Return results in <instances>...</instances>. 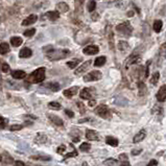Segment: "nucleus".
<instances>
[{
    "label": "nucleus",
    "instance_id": "1",
    "mask_svg": "<svg viewBox=\"0 0 166 166\" xmlns=\"http://www.w3.org/2000/svg\"><path fill=\"white\" fill-rule=\"evenodd\" d=\"M44 51L47 53V58L50 61L62 60L70 53V51L67 50V49H58V50H56V49L53 48V46H47V48H44Z\"/></svg>",
    "mask_w": 166,
    "mask_h": 166
},
{
    "label": "nucleus",
    "instance_id": "2",
    "mask_svg": "<svg viewBox=\"0 0 166 166\" xmlns=\"http://www.w3.org/2000/svg\"><path fill=\"white\" fill-rule=\"evenodd\" d=\"M45 80V68L41 67L36 69L32 74L28 76V82L29 83H34V84H39L42 83Z\"/></svg>",
    "mask_w": 166,
    "mask_h": 166
},
{
    "label": "nucleus",
    "instance_id": "3",
    "mask_svg": "<svg viewBox=\"0 0 166 166\" xmlns=\"http://www.w3.org/2000/svg\"><path fill=\"white\" fill-rule=\"evenodd\" d=\"M116 30L123 36H130L133 32V27L129 21H125L116 26Z\"/></svg>",
    "mask_w": 166,
    "mask_h": 166
},
{
    "label": "nucleus",
    "instance_id": "4",
    "mask_svg": "<svg viewBox=\"0 0 166 166\" xmlns=\"http://www.w3.org/2000/svg\"><path fill=\"white\" fill-rule=\"evenodd\" d=\"M95 114L99 116V117L103 118V119H110L111 118V111L106 105H99L96 107L95 109Z\"/></svg>",
    "mask_w": 166,
    "mask_h": 166
},
{
    "label": "nucleus",
    "instance_id": "5",
    "mask_svg": "<svg viewBox=\"0 0 166 166\" xmlns=\"http://www.w3.org/2000/svg\"><path fill=\"white\" fill-rule=\"evenodd\" d=\"M103 76L100 71L98 70H93L91 72H89L88 74H86L84 76V82L89 83V82H96V80H99Z\"/></svg>",
    "mask_w": 166,
    "mask_h": 166
},
{
    "label": "nucleus",
    "instance_id": "6",
    "mask_svg": "<svg viewBox=\"0 0 166 166\" xmlns=\"http://www.w3.org/2000/svg\"><path fill=\"white\" fill-rule=\"evenodd\" d=\"M91 63H92V61H90V60L86 61L85 63H83L79 68H76V70L74 71V74L76 75V76H80V75H83L90 68V66H91Z\"/></svg>",
    "mask_w": 166,
    "mask_h": 166
},
{
    "label": "nucleus",
    "instance_id": "7",
    "mask_svg": "<svg viewBox=\"0 0 166 166\" xmlns=\"http://www.w3.org/2000/svg\"><path fill=\"white\" fill-rule=\"evenodd\" d=\"M99 48L96 45H89V46H86L84 49H83V53L85 54H89V56H93V54L98 53Z\"/></svg>",
    "mask_w": 166,
    "mask_h": 166
},
{
    "label": "nucleus",
    "instance_id": "8",
    "mask_svg": "<svg viewBox=\"0 0 166 166\" xmlns=\"http://www.w3.org/2000/svg\"><path fill=\"white\" fill-rule=\"evenodd\" d=\"M156 97H157V99L160 101V103H164V101H166V85H163V86L159 89Z\"/></svg>",
    "mask_w": 166,
    "mask_h": 166
},
{
    "label": "nucleus",
    "instance_id": "9",
    "mask_svg": "<svg viewBox=\"0 0 166 166\" xmlns=\"http://www.w3.org/2000/svg\"><path fill=\"white\" fill-rule=\"evenodd\" d=\"M37 20H38V16L32 14V15H29L27 18H25L24 20L22 21V25L23 26H28V25H32L34 24V23H36Z\"/></svg>",
    "mask_w": 166,
    "mask_h": 166
},
{
    "label": "nucleus",
    "instance_id": "10",
    "mask_svg": "<svg viewBox=\"0 0 166 166\" xmlns=\"http://www.w3.org/2000/svg\"><path fill=\"white\" fill-rule=\"evenodd\" d=\"M77 92H79V87H71V88H69V89L64 90L63 94L66 97H68V98H71V97L76 95Z\"/></svg>",
    "mask_w": 166,
    "mask_h": 166
},
{
    "label": "nucleus",
    "instance_id": "11",
    "mask_svg": "<svg viewBox=\"0 0 166 166\" xmlns=\"http://www.w3.org/2000/svg\"><path fill=\"white\" fill-rule=\"evenodd\" d=\"M107 38H108L109 46H110V48L112 49V50H114V35H113L112 29H111V26L107 27Z\"/></svg>",
    "mask_w": 166,
    "mask_h": 166
},
{
    "label": "nucleus",
    "instance_id": "12",
    "mask_svg": "<svg viewBox=\"0 0 166 166\" xmlns=\"http://www.w3.org/2000/svg\"><path fill=\"white\" fill-rule=\"evenodd\" d=\"M145 136H146V131H145V130H141V131H139L134 136V138H133V142H134V143H138V142H141L142 140L145 138Z\"/></svg>",
    "mask_w": 166,
    "mask_h": 166
},
{
    "label": "nucleus",
    "instance_id": "13",
    "mask_svg": "<svg viewBox=\"0 0 166 166\" xmlns=\"http://www.w3.org/2000/svg\"><path fill=\"white\" fill-rule=\"evenodd\" d=\"M86 137L90 141H97V140H99L98 134L95 131H92V130H88L86 133Z\"/></svg>",
    "mask_w": 166,
    "mask_h": 166
},
{
    "label": "nucleus",
    "instance_id": "14",
    "mask_svg": "<svg viewBox=\"0 0 166 166\" xmlns=\"http://www.w3.org/2000/svg\"><path fill=\"white\" fill-rule=\"evenodd\" d=\"M80 96L82 99H91L92 94H91V90H90V88H84V89L80 91Z\"/></svg>",
    "mask_w": 166,
    "mask_h": 166
},
{
    "label": "nucleus",
    "instance_id": "15",
    "mask_svg": "<svg viewBox=\"0 0 166 166\" xmlns=\"http://www.w3.org/2000/svg\"><path fill=\"white\" fill-rule=\"evenodd\" d=\"M12 76L16 80H22L26 76V73L23 70H14L12 71Z\"/></svg>",
    "mask_w": 166,
    "mask_h": 166
},
{
    "label": "nucleus",
    "instance_id": "16",
    "mask_svg": "<svg viewBox=\"0 0 166 166\" xmlns=\"http://www.w3.org/2000/svg\"><path fill=\"white\" fill-rule=\"evenodd\" d=\"M32 51L30 48H28V47H24V48H22L20 50V53H19V56L20 58H29V56H32Z\"/></svg>",
    "mask_w": 166,
    "mask_h": 166
},
{
    "label": "nucleus",
    "instance_id": "17",
    "mask_svg": "<svg viewBox=\"0 0 166 166\" xmlns=\"http://www.w3.org/2000/svg\"><path fill=\"white\" fill-rule=\"evenodd\" d=\"M48 118L51 120V122H53L54 124L58 125V127H62V125L64 124L63 120H62L60 117H58L56 115H53V114H49V115H48Z\"/></svg>",
    "mask_w": 166,
    "mask_h": 166
},
{
    "label": "nucleus",
    "instance_id": "18",
    "mask_svg": "<svg viewBox=\"0 0 166 166\" xmlns=\"http://www.w3.org/2000/svg\"><path fill=\"white\" fill-rule=\"evenodd\" d=\"M56 11L59 13H66V12L69 11V5L66 2H60V3L56 4Z\"/></svg>",
    "mask_w": 166,
    "mask_h": 166
},
{
    "label": "nucleus",
    "instance_id": "19",
    "mask_svg": "<svg viewBox=\"0 0 166 166\" xmlns=\"http://www.w3.org/2000/svg\"><path fill=\"white\" fill-rule=\"evenodd\" d=\"M46 17L47 19H49L50 21H56L60 18V13L58 11H51L46 13Z\"/></svg>",
    "mask_w": 166,
    "mask_h": 166
},
{
    "label": "nucleus",
    "instance_id": "20",
    "mask_svg": "<svg viewBox=\"0 0 166 166\" xmlns=\"http://www.w3.org/2000/svg\"><path fill=\"white\" fill-rule=\"evenodd\" d=\"M106 142L107 144H109V145L113 146V147H116V146H118V144H119V141H118L116 138H114V137H111V136H108L106 138Z\"/></svg>",
    "mask_w": 166,
    "mask_h": 166
},
{
    "label": "nucleus",
    "instance_id": "21",
    "mask_svg": "<svg viewBox=\"0 0 166 166\" xmlns=\"http://www.w3.org/2000/svg\"><path fill=\"white\" fill-rule=\"evenodd\" d=\"M130 48V45L127 42L125 41H119L118 42V49H119L120 51H122V53H125L127 50H129Z\"/></svg>",
    "mask_w": 166,
    "mask_h": 166
},
{
    "label": "nucleus",
    "instance_id": "22",
    "mask_svg": "<svg viewBox=\"0 0 166 166\" xmlns=\"http://www.w3.org/2000/svg\"><path fill=\"white\" fill-rule=\"evenodd\" d=\"M106 62H107L106 56H98V58H96L95 61H94V65H95L96 67H101V66L105 65Z\"/></svg>",
    "mask_w": 166,
    "mask_h": 166
},
{
    "label": "nucleus",
    "instance_id": "23",
    "mask_svg": "<svg viewBox=\"0 0 166 166\" xmlns=\"http://www.w3.org/2000/svg\"><path fill=\"white\" fill-rule=\"evenodd\" d=\"M162 27H163V22L161 20H156L155 22H154L153 28L156 32H160L161 29H162Z\"/></svg>",
    "mask_w": 166,
    "mask_h": 166
},
{
    "label": "nucleus",
    "instance_id": "24",
    "mask_svg": "<svg viewBox=\"0 0 166 166\" xmlns=\"http://www.w3.org/2000/svg\"><path fill=\"white\" fill-rule=\"evenodd\" d=\"M23 42V39H21L20 37H13L11 39V44L13 45L14 47H18L22 44Z\"/></svg>",
    "mask_w": 166,
    "mask_h": 166
},
{
    "label": "nucleus",
    "instance_id": "25",
    "mask_svg": "<svg viewBox=\"0 0 166 166\" xmlns=\"http://www.w3.org/2000/svg\"><path fill=\"white\" fill-rule=\"evenodd\" d=\"M159 56H160L162 60H165L166 59V43H163L160 46V49H159Z\"/></svg>",
    "mask_w": 166,
    "mask_h": 166
},
{
    "label": "nucleus",
    "instance_id": "26",
    "mask_svg": "<svg viewBox=\"0 0 166 166\" xmlns=\"http://www.w3.org/2000/svg\"><path fill=\"white\" fill-rule=\"evenodd\" d=\"M44 86L49 88V89L53 90V91H54V92L60 90V85H59L58 83H48V84H45Z\"/></svg>",
    "mask_w": 166,
    "mask_h": 166
},
{
    "label": "nucleus",
    "instance_id": "27",
    "mask_svg": "<svg viewBox=\"0 0 166 166\" xmlns=\"http://www.w3.org/2000/svg\"><path fill=\"white\" fill-rule=\"evenodd\" d=\"M119 162L121 166H129L130 163H129V160H127V156L125 155V154H121V155L119 156Z\"/></svg>",
    "mask_w": 166,
    "mask_h": 166
},
{
    "label": "nucleus",
    "instance_id": "28",
    "mask_svg": "<svg viewBox=\"0 0 166 166\" xmlns=\"http://www.w3.org/2000/svg\"><path fill=\"white\" fill-rule=\"evenodd\" d=\"M9 53V45L8 43H1L0 44V53L1 54H6Z\"/></svg>",
    "mask_w": 166,
    "mask_h": 166
},
{
    "label": "nucleus",
    "instance_id": "29",
    "mask_svg": "<svg viewBox=\"0 0 166 166\" xmlns=\"http://www.w3.org/2000/svg\"><path fill=\"white\" fill-rule=\"evenodd\" d=\"M159 79H160V73L155 72L151 74V80H149V82H151V85H157Z\"/></svg>",
    "mask_w": 166,
    "mask_h": 166
},
{
    "label": "nucleus",
    "instance_id": "30",
    "mask_svg": "<svg viewBox=\"0 0 166 166\" xmlns=\"http://www.w3.org/2000/svg\"><path fill=\"white\" fill-rule=\"evenodd\" d=\"M138 89H139V95H144L146 93V86L143 82L138 83Z\"/></svg>",
    "mask_w": 166,
    "mask_h": 166
},
{
    "label": "nucleus",
    "instance_id": "31",
    "mask_svg": "<svg viewBox=\"0 0 166 166\" xmlns=\"http://www.w3.org/2000/svg\"><path fill=\"white\" fill-rule=\"evenodd\" d=\"M87 8H88V11H89V12L93 13V12L95 11V8H96V2L94 1V0H90L89 3H88Z\"/></svg>",
    "mask_w": 166,
    "mask_h": 166
},
{
    "label": "nucleus",
    "instance_id": "32",
    "mask_svg": "<svg viewBox=\"0 0 166 166\" xmlns=\"http://www.w3.org/2000/svg\"><path fill=\"white\" fill-rule=\"evenodd\" d=\"M48 107L50 109H53V110H60V109L62 108L61 103H56V101H51V103H49Z\"/></svg>",
    "mask_w": 166,
    "mask_h": 166
},
{
    "label": "nucleus",
    "instance_id": "33",
    "mask_svg": "<svg viewBox=\"0 0 166 166\" xmlns=\"http://www.w3.org/2000/svg\"><path fill=\"white\" fill-rule=\"evenodd\" d=\"M90 148H91V144L90 143H87V142H85V143H82L80 146V149L82 151H89Z\"/></svg>",
    "mask_w": 166,
    "mask_h": 166
},
{
    "label": "nucleus",
    "instance_id": "34",
    "mask_svg": "<svg viewBox=\"0 0 166 166\" xmlns=\"http://www.w3.org/2000/svg\"><path fill=\"white\" fill-rule=\"evenodd\" d=\"M80 63V60H73V61H69L67 63V66L69 68H71V69H74L75 67H76L77 65H79Z\"/></svg>",
    "mask_w": 166,
    "mask_h": 166
},
{
    "label": "nucleus",
    "instance_id": "35",
    "mask_svg": "<svg viewBox=\"0 0 166 166\" xmlns=\"http://www.w3.org/2000/svg\"><path fill=\"white\" fill-rule=\"evenodd\" d=\"M116 163H117V161H116L115 159L110 158V159H107L105 162H103V164L107 165V166H113V165H115Z\"/></svg>",
    "mask_w": 166,
    "mask_h": 166
},
{
    "label": "nucleus",
    "instance_id": "36",
    "mask_svg": "<svg viewBox=\"0 0 166 166\" xmlns=\"http://www.w3.org/2000/svg\"><path fill=\"white\" fill-rule=\"evenodd\" d=\"M35 34H36L35 28H30V29H27V30H25V32H23V35H24L25 37H32Z\"/></svg>",
    "mask_w": 166,
    "mask_h": 166
},
{
    "label": "nucleus",
    "instance_id": "37",
    "mask_svg": "<svg viewBox=\"0 0 166 166\" xmlns=\"http://www.w3.org/2000/svg\"><path fill=\"white\" fill-rule=\"evenodd\" d=\"M32 159H34V160H44V161L51 160L50 157H46V156H34V157H32Z\"/></svg>",
    "mask_w": 166,
    "mask_h": 166
},
{
    "label": "nucleus",
    "instance_id": "38",
    "mask_svg": "<svg viewBox=\"0 0 166 166\" xmlns=\"http://www.w3.org/2000/svg\"><path fill=\"white\" fill-rule=\"evenodd\" d=\"M22 125H21V124H13V125H12V127H9V130H11V131H20V130L21 129H22Z\"/></svg>",
    "mask_w": 166,
    "mask_h": 166
},
{
    "label": "nucleus",
    "instance_id": "39",
    "mask_svg": "<svg viewBox=\"0 0 166 166\" xmlns=\"http://www.w3.org/2000/svg\"><path fill=\"white\" fill-rule=\"evenodd\" d=\"M2 71H3V72H8L9 71V65L8 64H6V63H3L2 64Z\"/></svg>",
    "mask_w": 166,
    "mask_h": 166
},
{
    "label": "nucleus",
    "instance_id": "40",
    "mask_svg": "<svg viewBox=\"0 0 166 166\" xmlns=\"http://www.w3.org/2000/svg\"><path fill=\"white\" fill-rule=\"evenodd\" d=\"M5 123H6V120L4 119L2 116H0V129H3L5 127Z\"/></svg>",
    "mask_w": 166,
    "mask_h": 166
},
{
    "label": "nucleus",
    "instance_id": "41",
    "mask_svg": "<svg viewBox=\"0 0 166 166\" xmlns=\"http://www.w3.org/2000/svg\"><path fill=\"white\" fill-rule=\"evenodd\" d=\"M65 151H66V146L65 145H61L60 147L58 148V151H58V154H61V155H62V154H63Z\"/></svg>",
    "mask_w": 166,
    "mask_h": 166
},
{
    "label": "nucleus",
    "instance_id": "42",
    "mask_svg": "<svg viewBox=\"0 0 166 166\" xmlns=\"http://www.w3.org/2000/svg\"><path fill=\"white\" fill-rule=\"evenodd\" d=\"M77 106H79V108H80V113H85V111H86V110H85V106L84 105H83V103H77Z\"/></svg>",
    "mask_w": 166,
    "mask_h": 166
},
{
    "label": "nucleus",
    "instance_id": "43",
    "mask_svg": "<svg viewBox=\"0 0 166 166\" xmlns=\"http://www.w3.org/2000/svg\"><path fill=\"white\" fill-rule=\"evenodd\" d=\"M149 75V62H147V64H146V69H145V73H144V76L147 77Z\"/></svg>",
    "mask_w": 166,
    "mask_h": 166
},
{
    "label": "nucleus",
    "instance_id": "44",
    "mask_svg": "<svg viewBox=\"0 0 166 166\" xmlns=\"http://www.w3.org/2000/svg\"><path fill=\"white\" fill-rule=\"evenodd\" d=\"M75 156H77V153H76V151H72V153H70V154H68V155H66L65 156V159L70 158V157H75Z\"/></svg>",
    "mask_w": 166,
    "mask_h": 166
},
{
    "label": "nucleus",
    "instance_id": "45",
    "mask_svg": "<svg viewBox=\"0 0 166 166\" xmlns=\"http://www.w3.org/2000/svg\"><path fill=\"white\" fill-rule=\"evenodd\" d=\"M65 113H66V114H67V115H68V116H69V117H70V118L74 117V113H73V112H72V111H70V110H66V111H65Z\"/></svg>",
    "mask_w": 166,
    "mask_h": 166
},
{
    "label": "nucleus",
    "instance_id": "46",
    "mask_svg": "<svg viewBox=\"0 0 166 166\" xmlns=\"http://www.w3.org/2000/svg\"><path fill=\"white\" fill-rule=\"evenodd\" d=\"M158 165V162H157V160H151V162L148 163L147 166H157Z\"/></svg>",
    "mask_w": 166,
    "mask_h": 166
},
{
    "label": "nucleus",
    "instance_id": "47",
    "mask_svg": "<svg viewBox=\"0 0 166 166\" xmlns=\"http://www.w3.org/2000/svg\"><path fill=\"white\" fill-rule=\"evenodd\" d=\"M89 106L90 107H94V106H95L96 105V100H95V99H89Z\"/></svg>",
    "mask_w": 166,
    "mask_h": 166
},
{
    "label": "nucleus",
    "instance_id": "48",
    "mask_svg": "<svg viewBox=\"0 0 166 166\" xmlns=\"http://www.w3.org/2000/svg\"><path fill=\"white\" fill-rule=\"evenodd\" d=\"M141 149H134V151H132V155H134V156H136V155H139L140 153H141Z\"/></svg>",
    "mask_w": 166,
    "mask_h": 166
},
{
    "label": "nucleus",
    "instance_id": "49",
    "mask_svg": "<svg viewBox=\"0 0 166 166\" xmlns=\"http://www.w3.org/2000/svg\"><path fill=\"white\" fill-rule=\"evenodd\" d=\"M15 165H16V166H25L24 163H23V162H21V161H16Z\"/></svg>",
    "mask_w": 166,
    "mask_h": 166
},
{
    "label": "nucleus",
    "instance_id": "50",
    "mask_svg": "<svg viewBox=\"0 0 166 166\" xmlns=\"http://www.w3.org/2000/svg\"><path fill=\"white\" fill-rule=\"evenodd\" d=\"M97 17H98V14H97V13H93V14H92V16H91V18L93 19V20H96Z\"/></svg>",
    "mask_w": 166,
    "mask_h": 166
},
{
    "label": "nucleus",
    "instance_id": "51",
    "mask_svg": "<svg viewBox=\"0 0 166 166\" xmlns=\"http://www.w3.org/2000/svg\"><path fill=\"white\" fill-rule=\"evenodd\" d=\"M127 16H129V17H133V16H134V12L133 11L129 12V13H127Z\"/></svg>",
    "mask_w": 166,
    "mask_h": 166
},
{
    "label": "nucleus",
    "instance_id": "52",
    "mask_svg": "<svg viewBox=\"0 0 166 166\" xmlns=\"http://www.w3.org/2000/svg\"><path fill=\"white\" fill-rule=\"evenodd\" d=\"M83 1H84V0H80V2H83Z\"/></svg>",
    "mask_w": 166,
    "mask_h": 166
}]
</instances>
